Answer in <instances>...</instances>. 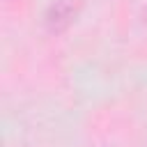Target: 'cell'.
Here are the masks:
<instances>
[{"label":"cell","instance_id":"6da1fadb","mask_svg":"<svg viewBox=\"0 0 147 147\" xmlns=\"http://www.w3.org/2000/svg\"><path fill=\"white\" fill-rule=\"evenodd\" d=\"M74 16H76V5L71 0H57L46 11V25L51 32H60L74 21Z\"/></svg>","mask_w":147,"mask_h":147}]
</instances>
